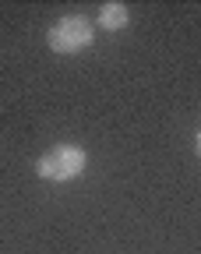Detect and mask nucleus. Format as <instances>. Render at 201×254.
Instances as JSON below:
<instances>
[{"label": "nucleus", "instance_id": "nucleus-1", "mask_svg": "<svg viewBox=\"0 0 201 254\" xmlns=\"http://www.w3.org/2000/svg\"><path fill=\"white\" fill-rule=\"evenodd\" d=\"M85 166H88L85 148H78V145H57V148H50V152L39 155L36 173H39L43 180H57V184H60V180H74V177H81Z\"/></svg>", "mask_w": 201, "mask_h": 254}, {"label": "nucleus", "instance_id": "nucleus-2", "mask_svg": "<svg viewBox=\"0 0 201 254\" xmlns=\"http://www.w3.org/2000/svg\"><path fill=\"white\" fill-rule=\"evenodd\" d=\"M92 39H95V28H92V21L81 18V14H67V18H60V21L50 28V36H46L50 50H53V53H64V57L88 50Z\"/></svg>", "mask_w": 201, "mask_h": 254}, {"label": "nucleus", "instance_id": "nucleus-3", "mask_svg": "<svg viewBox=\"0 0 201 254\" xmlns=\"http://www.w3.org/2000/svg\"><path fill=\"white\" fill-rule=\"evenodd\" d=\"M99 28H106V32H117V28H124L127 21H131V11H127V4H117V0H110V4H103L99 7Z\"/></svg>", "mask_w": 201, "mask_h": 254}, {"label": "nucleus", "instance_id": "nucleus-4", "mask_svg": "<svg viewBox=\"0 0 201 254\" xmlns=\"http://www.w3.org/2000/svg\"><path fill=\"white\" fill-rule=\"evenodd\" d=\"M198 155H201V131H198Z\"/></svg>", "mask_w": 201, "mask_h": 254}]
</instances>
